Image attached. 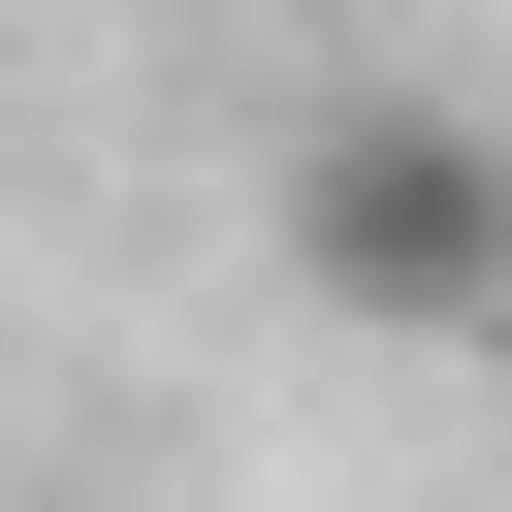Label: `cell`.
Returning <instances> with one entry per match:
<instances>
[{
  "label": "cell",
  "instance_id": "obj_1",
  "mask_svg": "<svg viewBox=\"0 0 512 512\" xmlns=\"http://www.w3.org/2000/svg\"><path fill=\"white\" fill-rule=\"evenodd\" d=\"M288 288L384 320V352H480L512 320V128L480 96H320L288 128Z\"/></svg>",
  "mask_w": 512,
  "mask_h": 512
}]
</instances>
